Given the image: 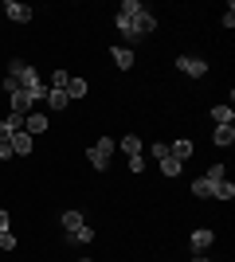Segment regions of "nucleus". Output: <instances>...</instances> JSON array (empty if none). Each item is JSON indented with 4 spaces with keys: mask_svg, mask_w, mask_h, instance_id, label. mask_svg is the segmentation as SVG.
Masks as SVG:
<instances>
[{
    "mask_svg": "<svg viewBox=\"0 0 235 262\" xmlns=\"http://www.w3.org/2000/svg\"><path fill=\"white\" fill-rule=\"evenodd\" d=\"M192 262H212V258H204V254H196V258H192Z\"/></svg>",
    "mask_w": 235,
    "mask_h": 262,
    "instance_id": "cd10ccee",
    "label": "nucleus"
},
{
    "mask_svg": "<svg viewBox=\"0 0 235 262\" xmlns=\"http://www.w3.org/2000/svg\"><path fill=\"white\" fill-rule=\"evenodd\" d=\"M87 94H90V82H87L82 75H71V82H67V98L78 102V98H87Z\"/></svg>",
    "mask_w": 235,
    "mask_h": 262,
    "instance_id": "9d476101",
    "label": "nucleus"
},
{
    "mask_svg": "<svg viewBox=\"0 0 235 262\" xmlns=\"http://www.w3.org/2000/svg\"><path fill=\"white\" fill-rule=\"evenodd\" d=\"M4 16H8L12 24H32L35 12L28 8V4H20V0H4Z\"/></svg>",
    "mask_w": 235,
    "mask_h": 262,
    "instance_id": "39448f33",
    "label": "nucleus"
},
{
    "mask_svg": "<svg viewBox=\"0 0 235 262\" xmlns=\"http://www.w3.org/2000/svg\"><path fill=\"white\" fill-rule=\"evenodd\" d=\"M82 223H87V219H82V211H75V208L63 211V227H67V235H71V231H78Z\"/></svg>",
    "mask_w": 235,
    "mask_h": 262,
    "instance_id": "2eb2a0df",
    "label": "nucleus"
},
{
    "mask_svg": "<svg viewBox=\"0 0 235 262\" xmlns=\"http://www.w3.org/2000/svg\"><path fill=\"white\" fill-rule=\"evenodd\" d=\"M177 71L188 78H204L208 75V59H196V55H177Z\"/></svg>",
    "mask_w": 235,
    "mask_h": 262,
    "instance_id": "20e7f679",
    "label": "nucleus"
},
{
    "mask_svg": "<svg viewBox=\"0 0 235 262\" xmlns=\"http://www.w3.org/2000/svg\"><path fill=\"white\" fill-rule=\"evenodd\" d=\"M204 180L220 184V180H227V168H224V164H208V168H204Z\"/></svg>",
    "mask_w": 235,
    "mask_h": 262,
    "instance_id": "aec40b11",
    "label": "nucleus"
},
{
    "mask_svg": "<svg viewBox=\"0 0 235 262\" xmlns=\"http://www.w3.org/2000/svg\"><path fill=\"white\" fill-rule=\"evenodd\" d=\"M114 149H118V141H114V137H102V141H94V145L87 149V161H90V168L106 172V168H110V157H114Z\"/></svg>",
    "mask_w": 235,
    "mask_h": 262,
    "instance_id": "7ed1b4c3",
    "label": "nucleus"
},
{
    "mask_svg": "<svg viewBox=\"0 0 235 262\" xmlns=\"http://www.w3.org/2000/svg\"><path fill=\"white\" fill-rule=\"evenodd\" d=\"M24 129L32 133V137H39V133H47V114H39V110H32V114L24 118Z\"/></svg>",
    "mask_w": 235,
    "mask_h": 262,
    "instance_id": "1a4fd4ad",
    "label": "nucleus"
},
{
    "mask_svg": "<svg viewBox=\"0 0 235 262\" xmlns=\"http://www.w3.org/2000/svg\"><path fill=\"white\" fill-rule=\"evenodd\" d=\"M71 239H75V243H94V231H90L87 223H82L78 231H71Z\"/></svg>",
    "mask_w": 235,
    "mask_h": 262,
    "instance_id": "5701e85b",
    "label": "nucleus"
},
{
    "mask_svg": "<svg viewBox=\"0 0 235 262\" xmlns=\"http://www.w3.org/2000/svg\"><path fill=\"white\" fill-rule=\"evenodd\" d=\"M192 153H196V145H192V141H188V137H173V141H168V157H177V161H180V164L188 161V157H192Z\"/></svg>",
    "mask_w": 235,
    "mask_h": 262,
    "instance_id": "0eeeda50",
    "label": "nucleus"
},
{
    "mask_svg": "<svg viewBox=\"0 0 235 262\" xmlns=\"http://www.w3.org/2000/svg\"><path fill=\"white\" fill-rule=\"evenodd\" d=\"M212 200H235V184L231 180H220V184L212 188Z\"/></svg>",
    "mask_w": 235,
    "mask_h": 262,
    "instance_id": "a211bd4d",
    "label": "nucleus"
},
{
    "mask_svg": "<svg viewBox=\"0 0 235 262\" xmlns=\"http://www.w3.org/2000/svg\"><path fill=\"white\" fill-rule=\"evenodd\" d=\"M0 251H16V235H12V231H0Z\"/></svg>",
    "mask_w": 235,
    "mask_h": 262,
    "instance_id": "393cba45",
    "label": "nucleus"
},
{
    "mask_svg": "<svg viewBox=\"0 0 235 262\" xmlns=\"http://www.w3.org/2000/svg\"><path fill=\"white\" fill-rule=\"evenodd\" d=\"M212 121L216 125H235V110L231 106H212Z\"/></svg>",
    "mask_w": 235,
    "mask_h": 262,
    "instance_id": "f8f14e48",
    "label": "nucleus"
},
{
    "mask_svg": "<svg viewBox=\"0 0 235 262\" xmlns=\"http://www.w3.org/2000/svg\"><path fill=\"white\" fill-rule=\"evenodd\" d=\"M0 231H12V219H8V211L0 208Z\"/></svg>",
    "mask_w": 235,
    "mask_h": 262,
    "instance_id": "bb28decb",
    "label": "nucleus"
},
{
    "mask_svg": "<svg viewBox=\"0 0 235 262\" xmlns=\"http://www.w3.org/2000/svg\"><path fill=\"white\" fill-rule=\"evenodd\" d=\"M78 262H94V258H78Z\"/></svg>",
    "mask_w": 235,
    "mask_h": 262,
    "instance_id": "c85d7f7f",
    "label": "nucleus"
},
{
    "mask_svg": "<svg viewBox=\"0 0 235 262\" xmlns=\"http://www.w3.org/2000/svg\"><path fill=\"white\" fill-rule=\"evenodd\" d=\"M8 78L16 82V86L28 94V98L39 106V102L47 98V82L39 78V71H35L32 63H24V59H8Z\"/></svg>",
    "mask_w": 235,
    "mask_h": 262,
    "instance_id": "f257e3e1",
    "label": "nucleus"
},
{
    "mask_svg": "<svg viewBox=\"0 0 235 262\" xmlns=\"http://www.w3.org/2000/svg\"><path fill=\"white\" fill-rule=\"evenodd\" d=\"M122 16H137V12H145V4H141V0H122Z\"/></svg>",
    "mask_w": 235,
    "mask_h": 262,
    "instance_id": "4be33fe9",
    "label": "nucleus"
},
{
    "mask_svg": "<svg viewBox=\"0 0 235 262\" xmlns=\"http://www.w3.org/2000/svg\"><path fill=\"white\" fill-rule=\"evenodd\" d=\"M212 243H216V231H208V227H196V231H192V251H196V254H204Z\"/></svg>",
    "mask_w": 235,
    "mask_h": 262,
    "instance_id": "6e6552de",
    "label": "nucleus"
},
{
    "mask_svg": "<svg viewBox=\"0 0 235 262\" xmlns=\"http://www.w3.org/2000/svg\"><path fill=\"white\" fill-rule=\"evenodd\" d=\"M32 149H35V137L28 129H16V133H12V157H28Z\"/></svg>",
    "mask_w": 235,
    "mask_h": 262,
    "instance_id": "423d86ee",
    "label": "nucleus"
},
{
    "mask_svg": "<svg viewBox=\"0 0 235 262\" xmlns=\"http://www.w3.org/2000/svg\"><path fill=\"white\" fill-rule=\"evenodd\" d=\"M47 106H51V110H67L71 106V98H67V90H47Z\"/></svg>",
    "mask_w": 235,
    "mask_h": 262,
    "instance_id": "ddd939ff",
    "label": "nucleus"
},
{
    "mask_svg": "<svg viewBox=\"0 0 235 262\" xmlns=\"http://www.w3.org/2000/svg\"><path fill=\"white\" fill-rule=\"evenodd\" d=\"M118 145H122L125 157H141V149H145V145H141V137H134V133H130V137H122Z\"/></svg>",
    "mask_w": 235,
    "mask_h": 262,
    "instance_id": "4468645a",
    "label": "nucleus"
},
{
    "mask_svg": "<svg viewBox=\"0 0 235 262\" xmlns=\"http://www.w3.org/2000/svg\"><path fill=\"white\" fill-rule=\"evenodd\" d=\"M110 59L118 71H130L134 67V47H110Z\"/></svg>",
    "mask_w": 235,
    "mask_h": 262,
    "instance_id": "9b49d317",
    "label": "nucleus"
},
{
    "mask_svg": "<svg viewBox=\"0 0 235 262\" xmlns=\"http://www.w3.org/2000/svg\"><path fill=\"white\" fill-rule=\"evenodd\" d=\"M149 157H153V161L168 157V141H153V145H149Z\"/></svg>",
    "mask_w": 235,
    "mask_h": 262,
    "instance_id": "b1692460",
    "label": "nucleus"
},
{
    "mask_svg": "<svg viewBox=\"0 0 235 262\" xmlns=\"http://www.w3.org/2000/svg\"><path fill=\"white\" fill-rule=\"evenodd\" d=\"M212 141H216V145H231V141H235V125H216Z\"/></svg>",
    "mask_w": 235,
    "mask_h": 262,
    "instance_id": "f3484780",
    "label": "nucleus"
},
{
    "mask_svg": "<svg viewBox=\"0 0 235 262\" xmlns=\"http://www.w3.org/2000/svg\"><path fill=\"white\" fill-rule=\"evenodd\" d=\"M224 28H235V4H227V12H224Z\"/></svg>",
    "mask_w": 235,
    "mask_h": 262,
    "instance_id": "a878e982",
    "label": "nucleus"
},
{
    "mask_svg": "<svg viewBox=\"0 0 235 262\" xmlns=\"http://www.w3.org/2000/svg\"><path fill=\"white\" fill-rule=\"evenodd\" d=\"M157 164H161V172H165V176H180V168H184V164H180L177 157H161Z\"/></svg>",
    "mask_w": 235,
    "mask_h": 262,
    "instance_id": "6ab92c4d",
    "label": "nucleus"
},
{
    "mask_svg": "<svg viewBox=\"0 0 235 262\" xmlns=\"http://www.w3.org/2000/svg\"><path fill=\"white\" fill-rule=\"evenodd\" d=\"M118 32H122V39L125 43H137V39H145V35H153L157 32V16L153 12H137V16H122V12H118Z\"/></svg>",
    "mask_w": 235,
    "mask_h": 262,
    "instance_id": "f03ea898",
    "label": "nucleus"
},
{
    "mask_svg": "<svg viewBox=\"0 0 235 262\" xmlns=\"http://www.w3.org/2000/svg\"><path fill=\"white\" fill-rule=\"evenodd\" d=\"M67 82H71V71H51V86L47 90H67Z\"/></svg>",
    "mask_w": 235,
    "mask_h": 262,
    "instance_id": "412c9836",
    "label": "nucleus"
},
{
    "mask_svg": "<svg viewBox=\"0 0 235 262\" xmlns=\"http://www.w3.org/2000/svg\"><path fill=\"white\" fill-rule=\"evenodd\" d=\"M212 180H204V176H196V180H192V196H200V200H212Z\"/></svg>",
    "mask_w": 235,
    "mask_h": 262,
    "instance_id": "dca6fc26",
    "label": "nucleus"
}]
</instances>
